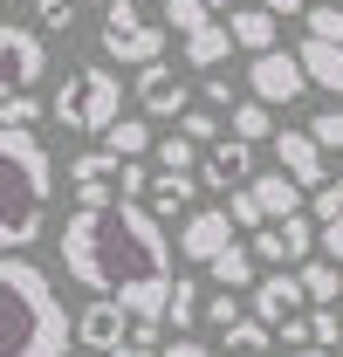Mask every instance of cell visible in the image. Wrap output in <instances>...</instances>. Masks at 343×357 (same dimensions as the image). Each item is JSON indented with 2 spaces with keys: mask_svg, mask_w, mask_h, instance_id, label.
Segmentation results:
<instances>
[{
  "mask_svg": "<svg viewBox=\"0 0 343 357\" xmlns=\"http://www.w3.org/2000/svg\"><path fill=\"white\" fill-rule=\"evenodd\" d=\"M62 268L69 282H83L89 296H117L137 316H165L172 303V241L165 220L144 199H76V213L62 220Z\"/></svg>",
  "mask_w": 343,
  "mask_h": 357,
  "instance_id": "6da1fadb",
  "label": "cell"
},
{
  "mask_svg": "<svg viewBox=\"0 0 343 357\" xmlns=\"http://www.w3.org/2000/svg\"><path fill=\"white\" fill-rule=\"evenodd\" d=\"M0 303H7V323H0V357H62L76 344V316L62 310L55 282L35 255H7L0 261Z\"/></svg>",
  "mask_w": 343,
  "mask_h": 357,
  "instance_id": "7a4b0ae2",
  "label": "cell"
},
{
  "mask_svg": "<svg viewBox=\"0 0 343 357\" xmlns=\"http://www.w3.org/2000/svg\"><path fill=\"white\" fill-rule=\"evenodd\" d=\"M0 172H7V213H0V241L7 255H28L48 227V199H55V158L35 131H0Z\"/></svg>",
  "mask_w": 343,
  "mask_h": 357,
  "instance_id": "3957f363",
  "label": "cell"
},
{
  "mask_svg": "<svg viewBox=\"0 0 343 357\" xmlns=\"http://www.w3.org/2000/svg\"><path fill=\"white\" fill-rule=\"evenodd\" d=\"M48 110H55V124H62V131L103 137L117 117H124V76H117L110 62H83V69L62 83V96H55Z\"/></svg>",
  "mask_w": 343,
  "mask_h": 357,
  "instance_id": "277c9868",
  "label": "cell"
},
{
  "mask_svg": "<svg viewBox=\"0 0 343 357\" xmlns=\"http://www.w3.org/2000/svg\"><path fill=\"white\" fill-rule=\"evenodd\" d=\"M165 21H158V28H151V21H144V14H137V0H110V14H103V35H96V42H103V55H110V62H117V69H144V62H158V55H165Z\"/></svg>",
  "mask_w": 343,
  "mask_h": 357,
  "instance_id": "5b68a950",
  "label": "cell"
},
{
  "mask_svg": "<svg viewBox=\"0 0 343 357\" xmlns=\"http://www.w3.org/2000/svg\"><path fill=\"white\" fill-rule=\"evenodd\" d=\"M247 89H254L261 103H296V96H309V69H302L296 48H261L254 62H247Z\"/></svg>",
  "mask_w": 343,
  "mask_h": 357,
  "instance_id": "8992f818",
  "label": "cell"
},
{
  "mask_svg": "<svg viewBox=\"0 0 343 357\" xmlns=\"http://www.w3.org/2000/svg\"><path fill=\"white\" fill-rule=\"evenodd\" d=\"M0 62H7V89H42V76H48L42 21H7L0 28Z\"/></svg>",
  "mask_w": 343,
  "mask_h": 357,
  "instance_id": "52a82bcc",
  "label": "cell"
},
{
  "mask_svg": "<svg viewBox=\"0 0 343 357\" xmlns=\"http://www.w3.org/2000/svg\"><path fill=\"white\" fill-rule=\"evenodd\" d=\"M234 241H241V220L227 213V199L178 220V255H185V261H213V255H227Z\"/></svg>",
  "mask_w": 343,
  "mask_h": 357,
  "instance_id": "ba28073f",
  "label": "cell"
},
{
  "mask_svg": "<svg viewBox=\"0 0 343 357\" xmlns=\"http://www.w3.org/2000/svg\"><path fill=\"white\" fill-rule=\"evenodd\" d=\"M275 158H282V172L302 178L309 192L330 185V151H323V137L309 131V124H282V131H275Z\"/></svg>",
  "mask_w": 343,
  "mask_h": 357,
  "instance_id": "9c48e42d",
  "label": "cell"
},
{
  "mask_svg": "<svg viewBox=\"0 0 343 357\" xmlns=\"http://www.w3.org/2000/svg\"><path fill=\"white\" fill-rule=\"evenodd\" d=\"M130 330H137V310L117 303V296H96V303L76 316V344H83V351H124Z\"/></svg>",
  "mask_w": 343,
  "mask_h": 357,
  "instance_id": "30bf717a",
  "label": "cell"
},
{
  "mask_svg": "<svg viewBox=\"0 0 343 357\" xmlns=\"http://www.w3.org/2000/svg\"><path fill=\"white\" fill-rule=\"evenodd\" d=\"M247 178H254V144H247V137H213V144H206V165H199V185H206V192H234V185H247Z\"/></svg>",
  "mask_w": 343,
  "mask_h": 357,
  "instance_id": "8fae6325",
  "label": "cell"
},
{
  "mask_svg": "<svg viewBox=\"0 0 343 357\" xmlns=\"http://www.w3.org/2000/svg\"><path fill=\"white\" fill-rule=\"evenodd\" d=\"M247 310L261 316V323H289V316L309 310V289H302V268L289 275V268H275V275H261L254 289H247Z\"/></svg>",
  "mask_w": 343,
  "mask_h": 357,
  "instance_id": "7c38bea8",
  "label": "cell"
},
{
  "mask_svg": "<svg viewBox=\"0 0 343 357\" xmlns=\"http://www.w3.org/2000/svg\"><path fill=\"white\" fill-rule=\"evenodd\" d=\"M137 103H144L151 124H165V117H185V110H192V89L178 83V76L165 69V55H158V62L137 69Z\"/></svg>",
  "mask_w": 343,
  "mask_h": 357,
  "instance_id": "4fadbf2b",
  "label": "cell"
},
{
  "mask_svg": "<svg viewBox=\"0 0 343 357\" xmlns=\"http://www.w3.org/2000/svg\"><path fill=\"white\" fill-rule=\"evenodd\" d=\"M117 178H124V158H117V151H103V144H96V151H83V158L69 165L76 199H110V192H117Z\"/></svg>",
  "mask_w": 343,
  "mask_h": 357,
  "instance_id": "5bb4252c",
  "label": "cell"
},
{
  "mask_svg": "<svg viewBox=\"0 0 343 357\" xmlns=\"http://www.w3.org/2000/svg\"><path fill=\"white\" fill-rule=\"evenodd\" d=\"M247 185L261 192V206H268V220H296V213H309V185H302V178H289L282 165H275V172H254Z\"/></svg>",
  "mask_w": 343,
  "mask_h": 357,
  "instance_id": "9a60e30c",
  "label": "cell"
},
{
  "mask_svg": "<svg viewBox=\"0 0 343 357\" xmlns=\"http://www.w3.org/2000/svg\"><path fill=\"white\" fill-rule=\"evenodd\" d=\"M192 199H199V178H192V172H158V178H151V192H144V206H151L158 220H185Z\"/></svg>",
  "mask_w": 343,
  "mask_h": 357,
  "instance_id": "2e32d148",
  "label": "cell"
},
{
  "mask_svg": "<svg viewBox=\"0 0 343 357\" xmlns=\"http://www.w3.org/2000/svg\"><path fill=\"white\" fill-rule=\"evenodd\" d=\"M302 69H309V83L316 89H337L343 96V42H323V35H302Z\"/></svg>",
  "mask_w": 343,
  "mask_h": 357,
  "instance_id": "e0dca14e",
  "label": "cell"
},
{
  "mask_svg": "<svg viewBox=\"0 0 343 357\" xmlns=\"http://www.w3.org/2000/svg\"><path fill=\"white\" fill-rule=\"evenodd\" d=\"M261 255H254V241H234V248H227V255H213V261H206V275H213L220 289H254L261 275Z\"/></svg>",
  "mask_w": 343,
  "mask_h": 357,
  "instance_id": "ac0fdd59",
  "label": "cell"
},
{
  "mask_svg": "<svg viewBox=\"0 0 343 357\" xmlns=\"http://www.w3.org/2000/svg\"><path fill=\"white\" fill-rule=\"evenodd\" d=\"M234 28H227V21H213V28H199V35H185V62H192V69H199V76H213L220 62H227V55H234Z\"/></svg>",
  "mask_w": 343,
  "mask_h": 357,
  "instance_id": "d6986e66",
  "label": "cell"
},
{
  "mask_svg": "<svg viewBox=\"0 0 343 357\" xmlns=\"http://www.w3.org/2000/svg\"><path fill=\"white\" fill-rule=\"evenodd\" d=\"M227 28H234V42L247 48V55L275 48V35H282V28H275V7H234V14H227Z\"/></svg>",
  "mask_w": 343,
  "mask_h": 357,
  "instance_id": "ffe728a7",
  "label": "cell"
},
{
  "mask_svg": "<svg viewBox=\"0 0 343 357\" xmlns=\"http://www.w3.org/2000/svg\"><path fill=\"white\" fill-rule=\"evenodd\" d=\"M220 357H275V323H234V330H220Z\"/></svg>",
  "mask_w": 343,
  "mask_h": 357,
  "instance_id": "44dd1931",
  "label": "cell"
},
{
  "mask_svg": "<svg viewBox=\"0 0 343 357\" xmlns=\"http://www.w3.org/2000/svg\"><path fill=\"white\" fill-rule=\"evenodd\" d=\"M227 131L247 137V144H275V103H261V96L234 103V110H227Z\"/></svg>",
  "mask_w": 343,
  "mask_h": 357,
  "instance_id": "7402d4cb",
  "label": "cell"
},
{
  "mask_svg": "<svg viewBox=\"0 0 343 357\" xmlns=\"http://www.w3.org/2000/svg\"><path fill=\"white\" fill-rule=\"evenodd\" d=\"M103 151H117V158H144V151H158V137H151V117H117L110 131L96 137Z\"/></svg>",
  "mask_w": 343,
  "mask_h": 357,
  "instance_id": "603a6c76",
  "label": "cell"
},
{
  "mask_svg": "<svg viewBox=\"0 0 343 357\" xmlns=\"http://www.w3.org/2000/svg\"><path fill=\"white\" fill-rule=\"evenodd\" d=\"M206 316V296H199V282H172V303H165V323H172V337H192V323Z\"/></svg>",
  "mask_w": 343,
  "mask_h": 357,
  "instance_id": "cb8c5ba5",
  "label": "cell"
},
{
  "mask_svg": "<svg viewBox=\"0 0 343 357\" xmlns=\"http://www.w3.org/2000/svg\"><path fill=\"white\" fill-rule=\"evenodd\" d=\"M302 289H309V303H337L343 296V261H302Z\"/></svg>",
  "mask_w": 343,
  "mask_h": 357,
  "instance_id": "d4e9b609",
  "label": "cell"
},
{
  "mask_svg": "<svg viewBox=\"0 0 343 357\" xmlns=\"http://www.w3.org/2000/svg\"><path fill=\"white\" fill-rule=\"evenodd\" d=\"M7 124H14V131H35V124H42V96H35V89H7V96H0V131H7Z\"/></svg>",
  "mask_w": 343,
  "mask_h": 357,
  "instance_id": "484cf974",
  "label": "cell"
},
{
  "mask_svg": "<svg viewBox=\"0 0 343 357\" xmlns=\"http://www.w3.org/2000/svg\"><path fill=\"white\" fill-rule=\"evenodd\" d=\"M165 28H172V35H199V28H213V0H165Z\"/></svg>",
  "mask_w": 343,
  "mask_h": 357,
  "instance_id": "4316f807",
  "label": "cell"
},
{
  "mask_svg": "<svg viewBox=\"0 0 343 357\" xmlns=\"http://www.w3.org/2000/svg\"><path fill=\"white\" fill-rule=\"evenodd\" d=\"M199 151H206V144H199V137H158V172H192V165H199Z\"/></svg>",
  "mask_w": 343,
  "mask_h": 357,
  "instance_id": "83f0119b",
  "label": "cell"
},
{
  "mask_svg": "<svg viewBox=\"0 0 343 357\" xmlns=\"http://www.w3.org/2000/svg\"><path fill=\"white\" fill-rule=\"evenodd\" d=\"M302 21H309V35H323V42H343V0H316Z\"/></svg>",
  "mask_w": 343,
  "mask_h": 357,
  "instance_id": "f1b7e54d",
  "label": "cell"
},
{
  "mask_svg": "<svg viewBox=\"0 0 343 357\" xmlns=\"http://www.w3.org/2000/svg\"><path fill=\"white\" fill-rule=\"evenodd\" d=\"M227 213H234L241 227H268V206H261L254 185H234V192H227Z\"/></svg>",
  "mask_w": 343,
  "mask_h": 357,
  "instance_id": "f546056e",
  "label": "cell"
},
{
  "mask_svg": "<svg viewBox=\"0 0 343 357\" xmlns=\"http://www.w3.org/2000/svg\"><path fill=\"white\" fill-rule=\"evenodd\" d=\"M206 323H213V330L247 323V310H241V289H220V296H206Z\"/></svg>",
  "mask_w": 343,
  "mask_h": 357,
  "instance_id": "4dcf8cb0",
  "label": "cell"
},
{
  "mask_svg": "<svg viewBox=\"0 0 343 357\" xmlns=\"http://www.w3.org/2000/svg\"><path fill=\"white\" fill-rule=\"evenodd\" d=\"M35 21H42V35H69L76 28V0H35Z\"/></svg>",
  "mask_w": 343,
  "mask_h": 357,
  "instance_id": "1f68e13d",
  "label": "cell"
},
{
  "mask_svg": "<svg viewBox=\"0 0 343 357\" xmlns=\"http://www.w3.org/2000/svg\"><path fill=\"white\" fill-rule=\"evenodd\" d=\"M309 213H316V220H343V172L330 178V185L309 192Z\"/></svg>",
  "mask_w": 343,
  "mask_h": 357,
  "instance_id": "d6a6232c",
  "label": "cell"
},
{
  "mask_svg": "<svg viewBox=\"0 0 343 357\" xmlns=\"http://www.w3.org/2000/svg\"><path fill=\"white\" fill-rule=\"evenodd\" d=\"M309 330H316V344H330V351H337V344H343V316H337V303H316V310H309Z\"/></svg>",
  "mask_w": 343,
  "mask_h": 357,
  "instance_id": "836d02e7",
  "label": "cell"
},
{
  "mask_svg": "<svg viewBox=\"0 0 343 357\" xmlns=\"http://www.w3.org/2000/svg\"><path fill=\"white\" fill-rule=\"evenodd\" d=\"M178 131L199 137V144H213V137H227V124H220V110H185V117H178Z\"/></svg>",
  "mask_w": 343,
  "mask_h": 357,
  "instance_id": "e575fe53",
  "label": "cell"
},
{
  "mask_svg": "<svg viewBox=\"0 0 343 357\" xmlns=\"http://www.w3.org/2000/svg\"><path fill=\"white\" fill-rule=\"evenodd\" d=\"M309 131L323 137V151H343V103H330V110H316V117H309Z\"/></svg>",
  "mask_w": 343,
  "mask_h": 357,
  "instance_id": "d590c367",
  "label": "cell"
},
{
  "mask_svg": "<svg viewBox=\"0 0 343 357\" xmlns=\"http://www.w3.org/2000/svg\"><path fill=\"white\" fill-rule=\"evenodd\" d=\"M254 255H261V261H275V268H289V241H282V227H275V220L254 227Z\"/></svg>",
  "mask_w": 343,
  "mask_h": 357,
  "instance_id": "8d00e7d4",
  "label": "cell"
},
{
  "mask_svg": "<svg viewBox=\"0 0 343 357\" xmlns=\"http://www.w3.org/2000/svg\"><path fill=\"white\" fill-rule=\"evenodd\" d=\"M151 178H158V172H144V158H124V178H117V192H124V199H144V192H151Z\"/></svg>",
  "mask_w": 343,
  "mask_h": 357,
  "instance_id": "74e56055",
  "label": "cell"
},
{
  "mask_svg": "<svg viewBox=\"0 0 343 357\" xmlns=\"http://www.w3.org/2000/svg\"><path fill=\"white\" fill-rule=\"evenodd\" d=\"M275 337H282V351H302V344H316L309 316H289V323H275Z\"/></svg>",
  "mask_w": 343,
  "mask_h": 357,
  "instance_id": "f35d334b",
  "label": "cell"
},
{
  "mask_svg": "<svg viewBox=\"0 0 343 357\" xmlns=\"http://www.w3.org/2000/svg\"><path fill=\"white\" fill-rule=\"evenodd\" d=\"M199 89H206V103H213V110H234V103H241V96L227 89V76H220V69H213V76H206Z\"/></svg>",
  "mask_w": 343,
  "mask_h": 357,
  "instance_id": "ab89813d",
  "label": "cell"
},
{
  "mask_svg": "<svg viewBox=\"0 0 343 357\" xmlns=\"http://www.w3.org/2000/svg\"><path fill=\"white\" fill-rule=\"evenodd\" d=\"M165 357H220V351H206L199 337H172V344H165Z\"/></svg>",
  "mask_w": 343,
  "mask_h": 357,
  "instance_id": "60d3db41",
  "label": "cell"
},
{
  "mask_svg": "<svg viewBox=\"0 0 343 357\" xmlns=\"http://www.w3.org/2000/svg\"><path fill=\"white\" fill-rule=\"evenodd\" d=\"M323 255L343 261V220H323Z\"/></svg>",
  "mask_w": 343,
  "mask_h": 357,
  "instance_id": "b9f144b4",
  "label": "cell"
},
{
  "mask_svg": "<svg viewBox=\"0 0 343 357\" xmlns=\"http://www.w3.org/2000/svg\"><path fill=\"white\" fill-rule=\"evenodd\" d=\"M261 7H275L282 21H289V14H309V0H261Z\"/></svg>",
  "mask_w": 343,
  "mask_h": 357,
  "instance_id": "7bdbcfd3",
  "label": "cell"
},
{
  "mask_svg": "<svg viewBox=\"0 0 343 357\" xmlns=\"http://www.w3.org/2000/svg\"><path fill=\"white\" fill-rule=\"evenodd\" d=\"M83 357H165V351H137V344H124V351H83Z\"/></svg>",
  "mask_w": 343,
  "mask_h": 357,
  "instance_id": "ee69618b",
  "label": "cell"
},
{
  "mask_svg": "<svg viewBox=\"0 0 343 357\" xmlns=\"http://www.w3.org/2000/svg\"><path fill=\"white\" fill-rule=\"evenodd\" d=\"M282 357H337L330 344H302V351H282Z\"/></svg>",
  "mask_w": 343,
  "mask_h": 357,
  "instance_id": "f6af8a7d",
  "label": "cell"
},
{
  "mask_svg": "<svg viewBox=\"0 0 343 357\" xmlns=\"http://www.w3.org/2000/svg\"><path fill=\"white\" fill-rule=\"evenodd\" d=\"M220 7H227V14H234V0H213V14H220Z\"/></svg>",
  "mask_w": 343,
  "mask_h": 357,
  "instance_id": "bcb514c9",
  "label": "cell"
},
{
  "mask_svg": "<svg viewBox=\"0 0 343 357\" xmlns=\"http://www.w3.org/2000/svg\"><path fill=\"white\" fill-rule=\"evenodd\" d=\"M21 7H35V0H21Z\"/></svg>",
  "mask_w": 343,
  "mask_h": 357,
  "instance_id": "7dc6e473",
  "label": "cell"
}]
</instances>
